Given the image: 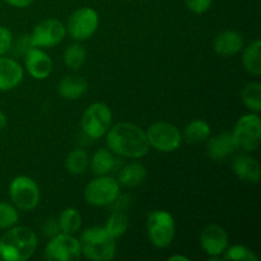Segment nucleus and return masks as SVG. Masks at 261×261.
I'll return each instance as SVG.
<instances>
[{"label":"nucleus","instance_id":"1","mask_svg":"<svg viewBox=\"0 0 261 261\" xmlns=\"http://www.w3.org/2000/svg\"><path fill=\"white\" fill-rule=\"evenodd\" d=\"M107 148L122 158L138 160L149 152V143L144 130L132 122H119L106 133Z\"/></svg>","mask_w":261,"mask_h":261},{"label":"nucleus","instance_id":"2","mask_svg":"<svg viewBox=\"0 0 261 261\" xmlns=\"http://www.w3.org/2000/svg\"><path fill=\"white\" fill-rule=\"evenodd\" d=\"M37 234L25 226H13L0 237V257L4 261H25L37 250Z\"/></svg>","mask_w":261,"mask_h":261},{"label":"nucleus","instance_id":"3","mask_svg":"<svg viewBox=\"0 0 261 261\" xmlns=\"http://www.w3.org/2000/svg\"><path fill=\"white\" fill-rule=\"evenodd\" d=\"M82 255L92 261H111L116 255V240L103 227H91L81 234Z\"/></svg>","mask_w":261,"mask_h":261},{"label":"nucleus","instance_id":"4","mask_svg":"<svg viewBox=\"0 0 261 261\" xmlns=\"http://www.w3.org/2000/svg\"><path fill=\"white\" fill-rule=\"evenodd\" d=\"M147 233L150 244L157 249H166L172 244L176 224L167 211H154L147 218Z\"/></svg>","mask_w":261,"mask_h":261},{"label":"nucleus","instance_id":"5","mask_svg":"<svg viewBox=\"0 0 261 261\" xmlns=\"http://www.w3.org/2000/svg\"><path fill=\"white\" fill-rule=\"evenodd\" d=\"M232 135L236 142L237 149L245 153H252L257 149L261 140V120L259 114L244 115L237 120Z\"/></svg>","mask_w":261,"mask_h":261},{"label":"nucleus","instance_id":"6","mask_svg":"<svg viewBox=\"0 0 261 261\" xmlns=\"http://www.w3.org/2000/svg\"><path fill=\"white\" fill-rule=\"evenodd\" d=\"M149 147L162 153L178 149L182 143V134L177 126L167 121H155L145 132Z\"/></svg>","mask_w":261,"mask_h":261},{"label":"nucleus","instance_id":"7","mask_svg":"<svg viewBox=\"0 0 261 261\" xmlns=\"http://www.w3.org/2000/svg\"><path fill=\"white\" fill-rule=\"evenodd\" d=\"M112 124L111 109L103 102H94L86 109L82 116V129L91 139L105 137Z\"/></svg>","mask_w":261,"mask_h":261},{"label":"nucleus","instance_id":"8","mask_svg":"<svg viewBox=\"0 0 261 261\" xmlns=\"http://www.w3.org/2000/svg\"><path fill=\"white\" fill-rule=\"evenodd\" d=\"M9 196L15 208L23 212H31L40 203L41 193L33 178L22 175L13 178L10 182Z\"/></svg>","mask_w":261,"mask_h":261},{"label":"nucleus","instance_id":"9","mask_svg":"<svg viewBox=\"0 0 261 261\" xmlns=\"http://www.w3.org/2000/svg\"><path fill=\"white\" fill-rule=\"evenodd\" d=\"M119 196V182L109 175L97 176L84 189V199L93 206H109Z\"/></svg>","mask_w":261,"mask_h":261},{"label":"nucleus","instance_id":"10","mask_svg":"<svg viewBox=\"0 0 261 261\" xmlns=\"http://www.w3.org/2000/svg\"><path fill=\"white\" fill-rule=\"evenodd\" d=\"M43 255L50 261H78L82 256L81 242L74 234L59 232L47 242Z\"/></svg>","mask_w":261,"mask_h":261},{"label":"nucleus","instance_id":"11","mask_svg":"<svg viewBox=\"0 0 261 261\" xmlns=\"http://www.w3.org/2000/svg\"><path fill=\"white\" fill-rule=\"evenodd\" d=\"M98 24V13L93 8L84 7L71 13L65 27L73 40L86 41L96 33Z\"/></svg>","mask_w":261,"mask_h":261},{"label":"nucleus","instance_id":"12","mask_svg":"<svg viewBox=\"0 0 261 261\" xmlns=\"http://www.w3.org/2000/svg\"><path fill=\"white\" fill-rule=\"evenodd\" d=\"M65 36V24L55 18H48L35 25L31 33V40L35 47H54L59 45Z\"/></svg>","mask_w":261,"mask_h":261},{"label":"nucleus","instance_id":"13","mask_svg":"<svg viewBox=\"0 0 261 261\" xmlns=\"http://www.w3.org/2000/svg\"><path fill=\"white\" fill-rule=\"evenodd\" d=\"M200 245L209 256L221 257L228 247V234L223 227L211 224L201 231Z\"/></svg>","mask_w":261,"mask_h":261},{"label":"nucleus","instance_id":"14","mask_svg":"<svg viewBox=\"0 0 261 261\" xmlns=\"http://www.w3.org/2000/svg\"><path fill=\"white\" fill-rule=\"evenodd\" d=\"M24 68L32 78L43 81L53 71V60L45 51L38 47H33L25 54Z\"/></svg>","mask_w":261,"mask_h":261},{"label":"nucleus","instance_id":"15","mask_svg":"<svg viewBox=\"0 0 261 261\" xmlns=\"http://www.w3.org/2000/svg\"><path fill=\"white\" fill-rule=\"evenodd\" d=\"M236 150L237 145L232 132L221 133L214 137H209L206 140V154L211 160L217 161V162L227 160Z\"/></svg>","mask_w":261,"mask_h":261},{"label":"nucleus","instance_id":"16","mask_svg":"<svg viewBox=\"0 0 261 261\" xmlns=\"http://www.w3.org/2000/svg\"><path fill=\"white\" fill-rule=\"evenodd\" d=\"M245 47V41L241 33L237 31L227 30L218 33L213 41V50L217 55L229 58L242 51Z\"/></svg>","mask_w":261,"mask_h":261},{"label":"nucleus","instance_id":"17","mask_svg":"<svg viewBox=\"0 0 261 261\" xmlns=\"http://www.w3.org/2000/svg\"><path fill=\"white\" fill-rule=\"evenodd\" d=\"M24 70L17 60L0 56V92L17 88L23 81Z\"/></svg>","mask_w":261,"mask_h":261},{"label":"nucleus","instance_id":"18","mask_svg":"<svg viewBox=\"0 0 261 261\" xmlns=\"http://www.w3.org/2000/svg\"><path fill=\"white\" fill-rule=\"evenodd\" d=\"M232 170L240 180L247 184H257L261 177L259 162L249 154L236 155L232 161Z\"/></svg>","mask_w":261,"mask_h":261},{"label":"nucleus","instance_id":"19","mask_svg":"<svg viewBox=\"0 0 261 261\" xmlns=\"http://www.w3.org/2000/svg\"><path fill=\"white\" fill-rule=\"evenodd\" d=\"M88 89V82L81 75L70 74L65 75L58 84V92L63 98L75 101L84 96Z\"/></svg>","mask_w":261,"mask_h":261},{"label":"nucleus","instance_id":"20","mask_svg":"<svg viewBox=\"0 0 261 261\" xmlns=\"http://www.w3.org/2000/svg\"><path fill=\"white\" fill-rule=\"evenodd\" d=\"M147 178V168L140 162H132L124 166L119 172L117 182L125 188H135L144 182Z\"/></svg>","mask_w":261,"mask_h":261},{"label":"nucleus","instance_id":"21","mask_svg":"<svg viewBox=\"0 0 261 261\" xmlns=\"http://www.w3.org/2000/svg\"><path fill=\"white\" fill-rule=\"evenodd\" d=\"M211 125L203 119H195L189 122L184 129L182 139L189 144H200L211 137Z\"/></svg>","mask_w":261,"mask_h":261},{"label":"nucleus","instance_id":"22","mask_svg":"<svg viewBox=\"0 0 261 261\" xmlns=\"http://www.w3.org/2000/svg\"><path fill=\"white\" fill-rule=\"evenodd\" d=\"M242 64L245 70L251 75L261 74V42L260 40L252 41L242 48Z\"/></svg>","mask_w":261,"mask_h":261},{"label":"nucleus","instance_id":"23","mask_svg":"<svg viewBox=\"0 0 261 261\" xmlns=\"http://www.w3.org/2000/svg\"><path fill=\"white\" fill-rule=\"evenodd\" d=\"M89 166L94 175L103 176L109 175L115 168V157L114 153L107 148H101L93 154V157L89 160Z\"/></svg>","mask_w":261,"mask_h":261},{"label":"nucleus","instance_id":"24","mask_svg":"<svg viewBox=\"0 0 261 261\" xmlns=\"http://www.w3.org/2000/svg\"><path fill=\"white\" fill-rule=\"evenodd\" d=\"M63 60L65 66H68L71 70H79L82 66L86 64L87 60V50L79 41L75 43H71L70 46L65 48L63 54Z\"/></svg>","mask_w":261,"mask_h":261},{"label":"nucleus","instance_id":"25","mask_svg":"<svg viewBox=\"0 0 261 261\" xmlns=\"http://www.w3.org/2000/svg\"><path fill=\"white\" fill-rule=\"evenodd\" d=\"M105 231L112 237V239H119L129 228V217L121 211H115L111 216L107 218L106 223L103 226Z\"/></svg>","mask_w":261,"mask_h":261},{"label":"nucleus","instance_id":"26","mask_svg":"<svg viewBox=\"0 0 261 261\" xmlns=\"http://www.w3.org/2000/svg\"><path fill=\"white\" fill-rule=\"evenodd\" d=\"M59 229L63 233L75 234L82 227V216L75 208H66L58 219Z\"/></svg>","mask_w":261,"mask_h":261},{"label":"nucleus","instance_id":"27","mask_svg":"<svg viewBox=\"0 0 261 261\" xmlns=\"http://www.w3.org/2000/svg\"><path fill=\"white\" fill-rule=\"evenodd\" d=\"M89 166L88 153L84 149H73L69 152L65 160V168L71 175H82L87 171Z\"/></svg>","mask_w":261,"mask_h":261},{"label":"nucleus","instance_id":"28","mask_svg":"<svg viewBox=\"0 0 261 261\" xmlns=\"http://www.w3.org/2000/svg\"><path fill=\"white\" fill-rule=\"evenodd\" d=\"M241 99L251 112L260 114L261 111V84L259 82L247 83L241 91Z\"/></svg>","mask_w":261,"mask_h":261},{"label":"nucleus","instance_id":"29","mask_svg":"<svg viewBox=\"0 0 261 261\" xmlns=\"http://www.w3.org/2000/svg\"><path fill=\"white\" fill-rule=\"evenodd\" d=\"M224 260H234V261H259L257 255L249 247L244 245H233L231 247H227L223 252Z\"/></svg>","mask_w":261,"mask_h":261},{"label":"nucleus","instance_id":"30","mask_svg":"<svg viewBox=\"0 0 261 261\" xmlns=\"http://www.w3.org/2000/svg\"><path fill=\"white\" fill-rule=\"evenodd\" d=\"M19 221V213L13 204L0 201V229L10 228Z\"/></svg>","mask_w":261,"mask_h":261},{"label":"nucleus","instance_id":"31","mask_svg":"<svg viewBox=\"0 0 261 261\" xmlns=\"http://www.w3.org/2000/svg\"><path fill=\"white\" fill-rule=\"evenodd\" d=\"M33 47H35V46H33L32 40H31V35H22L17 38V41H15V42L13 41L10 50L13 51V54H14V55L24 58L25 54H27L28 51Z\"/></svg>","mask_w":261,"mask_h":261},{"label":"nucleus","instance_id":"32","mask_svg":"<svg viewBox=\"0 0 261 261\" xmlns=\"http://www.w3.org/2000/svg\"><path fill=\"white\" fill-rule=\"evenodd\" d=\"M184 2L190 12L195 14H203L212 7L213 0H184Z\"/></svg>","mask_w":261,"mask_h":261},{"label":"nucleus","instance_id":"33","mask_svg":"<svg viewBox=\"0 0 261 261\" xmlns=\"http://www.w3.org/2000/svg\"><path fill=\"white\" fill-rule=\"evenodd\" d=\"M13 43V35L7 27L0 25V56L10 51Z\"/></svg>","mask_w":261,"mask_h":261},{"label":"nucleus","instance_id":"34","mask_svg":"<svg viewBox=\"0 0 261 261\" xmlns=\"http://www.w3.org/2000/svg\"><path fill=\"white\" fill-rule=\"evenodd\" d=\"M42 231H43V234H45L46 237H48V239H51V237H54L55 234H58L59 232H60L58 221L54 218L47 219V221L45 222V224H43Z\"/></svg>","mask_w":261,"mask_h":261},{"label":"nucleus","instance_id":"35","mask_svg":"<svg viewBox=\"0 0 261 261\" xmlns=\"http://www.w3.org/2000/svg\"><path fill=\"white\" fill-rule=\"evenodd\" d=\"M7 4H9L10 7L19 8V9H23V8L30 7L33 3V0H4Z\"/></svg>","mask_w":261,"mask_h":261},{"label":"nucleus","instance_id":"36","mask_svg":"<svg viewBox=\"0 0 261 261\" xmlns=\"http://www.w3.org/2000/svg\"><path fill=\"white\" fill-rule=\"evenodd\" d=\"M7 122H8L7 115H5L4 112H3L2 110H0V132H2V130L4 129L5 126H7Z\"/></svg>","mask_w":261,"mask_h":261},{"label":"nucleus","instance_id":"37","mask_svg":"<svg viewBox=\"0 0 261 261\" xmlns=\"http://www.w3.org/2000/svg\"><path fill=\"white\" fill-rule=\"evenodd\" d=\"M189 261V257L182 256V255H175V256L168 257V261Z\"/></svg>","mask_w":261,"mask_h":261},{"label":"nucleus","instance_id":"38","mask_svg":"<svg viewBox=\"0 0 261 261\" xmlns=\"http://www.w3.org/2000/svg\"><path fill=\"white\" fill-rule=\"evenodd\" d=\"M0 261H2V257H0Z\"/></svg>","mask_w":261,"mask_h":261}]
</instances>
